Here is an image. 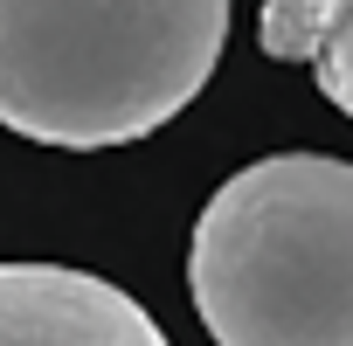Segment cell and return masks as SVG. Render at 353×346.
I'll use <instances>...</instances> for the list:
<instances>
[{"mask_svg": "<svg viewBox=\"0 0 353 346\" xmlns=\"http://www.w3.org/2000/svg\"><path fill=\"white\" fill-rule=\"evenodd\" d=\"M325 14H332V0H270L263 8V56L270 63H312L319 42H325Z\"/></svg>", "mask_w": 353, "mask_h": 346, "instance_id": "277c9868", "label": "cell"}, {"mask_svg": "<svg viewBox=\"0 0 353 346\" xmlns=\"http://www.w3.org/2000/svg\"><path fill=\"white\" fill-rule=\"evenodd\" d=\"M188 291L215 346H353V159L229 173L194 222Z\"/></svg>", "mask_w": 353, "mask_h": 346, "instance_id": "7a4b0ae2", "label": "cell"}, {"mask_svg": "<svg viewBox=\"0 0 353 346\" xmlns=\"http://www.w3.org/2000/svg\"><path fill=\"white\" fill-rule=\"evenodd\" d=\"M0 346H173L159 318L70 263H0Z\"/></svg>", "mask_w": 353, "mask_h": 346, "instance_id": "3957f363", "label": "cell"}, {"mask_svg": "<svg viewBox=\"0 0 353 346\" xmlns=\"http://www.w3.org/2000/svg\"><path fill=\"white\" fill-rule=\"evenodd\" d=\"M312 70H319V90L353 118V0H339V8L325 14V42H319Z\"/></svg>", "mask_w": 353, "mask_h": 346, "instance_id": "5b68a950", "label": "cell"}, {"mask_svg": "<svg viewBox=\"0 0 353 346\" xmlns=\"http://www.w3.org/2000/svg\"><path fill=\"white\" fill-rule=\"evenodd\" d=\"M222 42V0H0V125L77 152L145 139L201 97Z\"/></svg>", "mask_w": 353, "mask_h": 346, "instance_id": "6da1fadb", "label": "cell"}]
</instances>
